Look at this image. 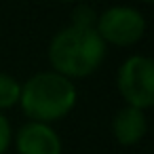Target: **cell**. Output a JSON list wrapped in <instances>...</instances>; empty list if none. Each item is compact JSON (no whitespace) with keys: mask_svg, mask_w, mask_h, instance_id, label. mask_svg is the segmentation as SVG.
Wrapping results in <instances>:
<instances>
[{"mask_svg":"<svg viewBox=\"0 0 154 154\" xmlns=\"http://www.w3.org/2000/svg\"><path fill=\"white\" fill-rule=\"evenodd\" d=\"M116 89L125 106L148 112L154 106V61L148 55H129L116 72Z\"/></svg>","mask_w":154,"mask_h":154,"instance_id":"cell-3","label":"cell"},{"mask_svg":"<svg viewBox=\"0 0 154 154\" xmlns=\"http://www.w3.org/2000/svg\"><path fill=\"white\" fill-rule=\"evenodd\" d=\"M97 11L91 7V5H85V2H78L70 15V26L74 28H80V30H95L97 26Z\"/></svg>","mask_w":154,"mask_h":154,"instance_id":"cell-8","label":"cell"},{"mask_svg":"<svg viewBox=\"0 0 154 154\" xmlns=\"http://www.w3.org/2000/svg\"><path fill=\"white\" fill-rule=\"evenodd\" d=\"M76 101L78 89L74 80L53 70H42L21 82V95L17 106L28 120L55 125L70 116V112L76 108Z\"/></svg>","mask_w":154,"mask_h":154,"instance_id":"cell-1","label":"cell"},{"mask_svg":"<svg viewBox=\"0 0 154 154\" xmlns=\"http://www.w3.org/2000/svg\"><path fill=\"white\" fill-rule=\"evenodd\" d=\"M137 2H141V5H150L152 0H137Z\"/></svg>","mask_w":154,"mask_h":154,"instance_id":"cell-11","label":"cell"},{"mask_svg":"<svg viewBox=\"0 0 154 154\" xmlns=\"http://www.w3.org/2000/svg\"><path fill=\"white\" fill-rule=\"evenodd\" d=\"M106 51L108 47L95 30H80L68 23L51 38L47 59L53 72L70 80H80L99 70Z\"/></svg>","mask_w":154,"mask_h":154,"instance_id":"cell-2","label":"cell"},{"mask_svg":"<svg viewBox=\"0 0 154 154\" xmlns=\"http://www.w3.org/2000/svg\"><path fill=\"white\" fill-rule=\"evenodd\" d=\"M13 146L17 154H63V141L53 125L23 122L13 133Z\"/></svg>","mask_w":154,"mask_h":154,"instance_id":"cell-5","label":"cell"},{"mask_svg":"<svg viewBox=\"0 0 154 154\" xmlns=\"http://www.w3.org/2000/svg\"><path fill=\"white\" fill-rule=\"evenodd\" d=\"M13 127L11 120L5 116V112H0V154H7L13 146Z\"/></svg>","mask_w":154,"mask_h":154,"instance_id":"cell-9","label":"cell"},{"mask_svg":"<svg viewBox=\"0 0 154 154\" xmlns=\"http://www.w3.org/2000/svg\"><path fill=\"white\" fill-rule=\"evenodd\" d=\"M146 30L148 23L143 13L129 5H114L103 9L97 15V26H95V32L99 34L106 47L110 45L120 49L135 47L137 42H141Z\"/></svg>","mask_w":154,"mask_h":154,"instance_id":"cell-4","label":"cell"},{"mask_svg":"<svg viewBox=\"0 0 154 154\" xmlns=\"http://www.w3.org/2000/svg\"><path fill=\"white\" fill-rule=\"evenodd\" d=\"M59 2H63V5H78L80 0H59Z\"/></svg>","mask_w":154,"mask_h":154,"instance_id":"cell-10","label":"cell"},{"mask_svg":"<svg viewBox=\"0 0 154 154\" xmlns=\"http://www.w3.org/2000/svg\"><path fill=\"white\" fill-rule=\"evenodd\" d=\"M21 82L7 72H0V112H7L19 103Z\"/></svg>","mask_w":154,"mask_h":154,"instance_id":"cell-7","label":"cell"},{"mask_svg":"<svg viewBox=\"0 0 154 154\" xmlns=\"http://www.w3.org/2000/svg\"><path fill=\"white\" fill-rule=\"evenodd\" d=\"M148 133V116L143 110L131 108V106H122L120 110H116L114 118H112V137L116 143L131 148L137 146Z\"/></svg>","mask_w":154,"mask_h":154,"instance_id":"cell-6","label":"cell"}]
</instances>
